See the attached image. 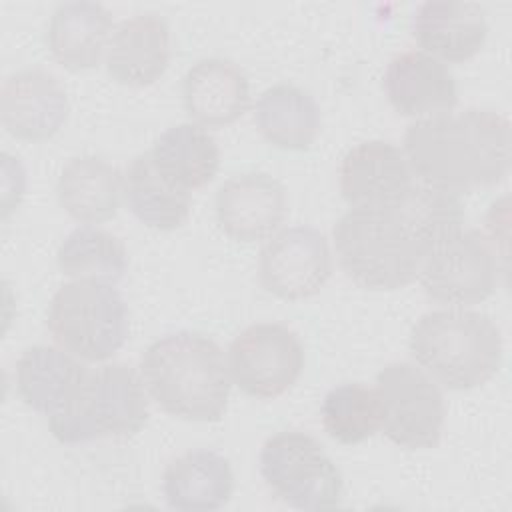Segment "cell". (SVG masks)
<instances>
[{
	"label": "cell",
	"instance_id": "cell-25",
	"mask_svg": "<svg viewBox=\"0 0 512 512\" xmlns=\"http://www.w3.org/2000/svg\"><path fill=\"white\" fill-rule=\"evenodd\" d=\"M124 198L130 212L156 230L180 228L192 206V192L168 182L154 168L150 152L138 154L126 168Z\"/></svg>",
	"mask_w": 512,
	"mask_h": 512
},
{
	"label": "cell",
	"instance_id": "cell-11",
	"mask_svg": "<svg viewBox=\"0 0 512 512\" xmlns=\"http://www.w3.org/2000/svg\"><path fill=\"white\" fill-rule=\"evenodd\" d=\"M332 274L326 236L306 224L288 226L266 238L258 254V278L266 292L282 300L318 294Z\"/></svg>",
	"mask_w": 512,
	"mask_h": 512
},
{
	"label": "cell",
	"instance_id": "cell-2",
	"mask_svg": "<svg viewBox=\"0 0 512 512\" xmlns=\"http://www.w3.org/2000/svg\"><path fill=\"white\" fill-rule=\"evenodd\" d=\"M412 174L454 194L500 184L510 170V122L484 108L420 118L404 132Z\"/></svg>",
	"mask_w": 512,
	"mask_h": 512
},
{
	"label": "cell",
	"instance_id": "cell-5",
	"mask_svg": "<svg viewBox=\"0 0 512 512\" xmlns=\"http://www.w3.org/2000/svg\"><path fill=\"white\" fill-rule=\"evenodd\" d=\"M146 392L140 370L106 362L88 370L76 398L48 418L50 432L62 444L134 436L148 422Z\"/></svg>",
	"mask_w": 512,
	"mask_h": 512
},
{
	"label": "cell",
	"instance_id": "cell-10",
	"mask_svg": "<svg viewBox=\"0 0 512 512\" xmlns=\"http://www.w3.org/2000/svg\"><path fill=\"white\" fill-rule=\"evenodd\" d=\"M232 382L248 396L270 400L290 390L304 368V346L282 322L244 328L228 346Z\"/></svg>",
	"mask_w": 512,
	"mask_h": 512
},
{
	"label": "cell",
	"instance_id": "cell-12",
	"mask_svg": "<svg viewBox=\"0 0 512 512\" xmlns=\"http://www.w3.org/2000/svg\"><path fill=\"white\" fill-rule=\"evenodd\" d=\"M338 182L350 208H388L408 196L414 186V174L404 150L396 144L366 140L344 154Z\"/></svg>",
	"mask_w": 512,
	"mask_h": 512
},
{
	"label": "cell",
	"instance_id": "cell-13",
	"mask_svg": "<svg viewBox=\"0 0 512 512\" xmlns=\"http://www.w3.org/2000/svg\"><path fill=\"white\" fill-rule=\"evenodd\" d=\"M220 230L236 242H258L278 232L288 202L282 182L266 172H244L224 180L214 200Z\"/></svg>",
	"mask_w": 512,
	"mask_h": 512
},
{
	"label": "cell",
	"instance_id": "cell-17",
	"mask_svg": "<svg viewBox=\"0 0 512 512\" xmlns=\"http://www.w3.org/2000/svg\"><path fill=\"white\" fill-rule=\"evenodd\" d=\"M170 62V28L156 12L122 20L106 50V70L118 84L142 88L154 84Z\"/></svg>",
	"mask_w": 512,
	"mask_h": 512
},
{
	"label": "cell",
	"instance_id": "cell-16",
	"mask_svg": "<svg viewBox=\"0 0 512 512\" xmlns=\"http://www.w3.org/2000/svg\"><path fill=\"white\" fill-rule=\"evenodd\" d=\"M410 28L422 52L444 64L474 58L488 38L486 12L474 2H422L412 14Z\"/></svg>",
	"mask_w": 512,
	"mask_h": 512
},
{
	"label": "cell",
	"instance_id": "cell-6",
	"mask_svg": "<svg viewBox=\"0 0 512 512\" xmlns=\"http://www.w3.org/2000/svg\"><path fill=\"white\" fill-rule=\"evenodd\" d=\"M48 332L54 342L86 362L110 360L128 340V306L114 284L70 280L48 306Z\"/></svg>",
	"mask_w": 512,
	"mask_h": 512
},
{
	"label": "cell",
	"instance_id": "cell-9",
	"mask_svg": "<svg viewBox=\"0 0 512 512\" xmlns=\"http://www.w3.org/2000/svg\"><path fill=\"white\" fill-rule=\"evenodd\" d=\"M498 254L478 230L458 228L426 254L418 280L426 296L450 308L480 304L498 284Z\"/></svg>",
	"mask_w": 512,
	"mask_h": 512
},
{
	"label": "cell",
	"instance_id": "cell-24",
	"mask_svg": "<svg viewBox=\"0 0 512 512\" xmlns=\"http://www.w3.org/2000/svg\"><path fill=\"white\" fill-rule=\"evenodd\" d=\"M320 108L300 86L280 82L266 88L254 104V124L276 148L306 150L320 132Z\"/></svg>",
	"mask_w": 512,
	"mask_h": 512
},
{
	"label": "cell",
	"instance_id": "cell-22",
	"mask_svg": "<svg viewBox=\"0 0 512 512\" xmlns=\"http://www.w3.org/2000/svg\"><path fill=\"white\" fill-rule=\"evenodd\" d=\"M56 196L74 220L100 224L120 210L124 174L100 156H76L64 164L56 182Z\"/></svg>",
	"mask_w": 512,
	"mask_h": 512
},
{
	"label": "cell",
	"instance_id": "cell-8",
	"mask_svg": "<svg viewBox=\"0 0 512 512\" xmlns=\"http://www.w3.org/2000/svg\"><path fill=\"white\" fill-rule=\"evenodd\" d=\"M380 430L400 448L424 450L440 442L446 404L442 390L420 366L390 362L376 374Z\"/></svg>",
	"mask_w": 512,
	"mask_h": 512
},
{
	"label": "cell",
	"instance_id": "cell-20",
	"mask_svg": "<svg viewBox=\"0 0 512 512\" xmlns=\"http://www.w3.org/2000/svg\"><path fill=\"white\" fill-rule=\"evenodd\" d=\"M232 492L230 462L216 450H188L174 458L162 474V494L174 510L212 512L226 506Z\"/></svg>",
	"mask_w": 512,
	"mask_h": 512
},
{
	"label": "cell",
	"instance_id": "cell-15",
	"mask_svg": "<svg viewBox=\"0 0 512 512\" xmlns=\"http://www.w3.org/2000/svg\"><path fill=\"white\" fill-rule=\"evenodd\" d=\"M382 86L392 108L416 120L448 114L458 104L456 80L448 64L422 50L396 54L386 66Z\"/></svg>",
	"mask_w": 512,
	"mask_h": 512
},
{
	"label": "cell",
	"instance_id": "cell-21",
	"mask_svg": "<svg viewBox=\"0 0 512 512\" xmlns=\"http://www.w3.org/2000/svg\"><path fill=\"white\" fill-rule=\"evenodd\" d=\"M112 14L98 2H62L48 22V48L54 60L68 70H86L100 64L114 32Z\"/></svg>",
	"mask_w": 512,
	"mask_h": 512
},
{
	"label": "cell",
	"instance_id": "cell-14",
	"mask_svg": "<svg viewBox=\"0 0 512 512\" xmlns=\"http://www.w3.org/2000/svg\"><path fill=\"white\" fill-rule=\"evenodd\" d=\"M68 94L44 68L10 74L0 90V120L8 134L28 142L52 138L68 118Z\"/></svg>",
	"mask_w": 512,
	"mask_h": 512
},
{
	"label": "cell",
	"instance_id": "cell-19",
	"mask_svg": "<svg viewBox=\"0 0 512 512\" xmlns=\"http://www.w3.org/2000/svg\"><path fill=\"white\" fill-rule=\"evenodd\" d=\"M86 374L88 368L68 350L36 344L16 362V388L26 406L50 418L76 398Z\"/></svg>",
	"mask_w": 512,
	"mask_h": 512
},
{
	"label": "cell",
	"instance_id": "cell-7",
	"mask_svg": "<svg viewBox=\"0 0 512 512\" xmlns=\"http://www.w3.org/2000/svg\"><path fill=\"white\" fill-rule=\"evenodd\" d=\"M258 464L268 490L290 508L340 506L342 472L314 436L300 430L278 432L262 444Z\"/></svg>",
	"mask_w": 512,
	"mask_h": 512
},
{
	"label": "cell",
	"instance_id": "cell-4",
	"mask_svg": "<svg viewBox=\"0 0 512 512\" xmlns=\"http://www.w3.org/2000/svg\"><path fill=\"white\" fill-rule=\"evenodd\" d=\"M416 364L448 390H472L500 368L504 342L494 320L466 308H442L422 314L410 332Z\"/></svg>",
	"mask_w": 512,
	"mask_h": 512
},
{
	"label": "cell",
	"instance_id": "cell-1",
	"mask_svg": "<svg viewBox=\"0 0 512 512\" xmlns=\"http://www.w3.org/2000/svg\"><path fill=\"white\" fill-rule=\"evenodd\" d=\"M454 226L448 204L414 182L408 196L388 208H350L332 228L344 274L368 290H398L418 278L430 248Z\"/></svg>",
	"mask_w": 512,
	"mask_h": 512
},
{
	"label": "cell",
	"instance_id": "cell-26",
	"mask_svg": "<svg viewBox=\"0 0 512 512\" xmlns=\"http://www.w3.org/2000/svg\"><path fill=\"white\" fill-rule=\"evenodd\" d=\"M58 268L72 280H100L116 284L128 268L124 242L98 226L74 228L58 246Z\"/></svg>",
	"mask_w": 512,
	"mask_h": 512
},
{
	"label": "cell",
	"instance_id": "cell-3",
	"mask_svg": "<svg viewBox=\"0 0 512 512\" xmlns=\"http://www.w3.org/2000/svg\"><path fill=\"white\" fill-rule=\"evenodd\" d=\"M140 376L152 400L170 416L216 422L230 396V372L218 342L178 330L154 340L140 356Z\"/></svg>",
	"mask_w": 512,
	"mask_h": 512
},
{
	"label": "cell",
	"instance_id": "cell-27",
	"mask_svg": "<svg viewBox=\"0 0 512 512\" xmlns=\"http://www.w3.org/2000/svg\"><path fill=\"white\" fill-rule=\"evenodd\" d=\"M324 432L340 444H360L380 430V404L374 388L358 382L334 386L320 406Z\"/></svg>",
	"mask_w": 512,
	"mask_h": 512
},
{
	"label": "cell",
	"instance_id": "cell-18",
	"mask_svg": "<svg viewBox=\"0 0 512 512\" xmlns=\"http://www.w3.org/2000/svg\"><path fill=\"white\" fill-rule=\"evenodd\" d=\"M182 100L196 124L204 128L228 126L248 110L250 84L238 64L210 56L188 68L182 82Z\"/></svg>",
	"mask_w": 512,
	"mask_h": 512
},
{
	"label": "cell",
	"instance_id": "cell-23",
	"mask_svg": "<svg viewBox=\"0 0 512 512\" xmlns=\"http://www.w3.org/2000/svg\"><path fill=\"white\" fill-rule=\"evenodd\" d=\"M150 158L168 182L188 192L210 184L220 168L218 142L196 122L166 128L154 140Z\"/></svg>",
	"mask_w": 512,
	"mask_h": 512
}]
</instances>
